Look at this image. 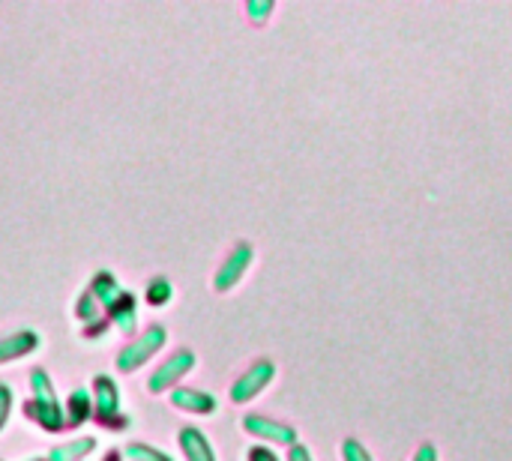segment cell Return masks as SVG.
I'll return each instance as SVG.
<instances>
[{"label":"cell","mask_w":512,"mask_h":461,"mask_svg":"<svg viewBox=\"0 0 512 461\" xmlns=\"http://www.w3.org/2000/svg\"><path fill=\"white\" fill-rule=\"evenodd\" d=\"M273 378H276V366L270 363V360H261V363H255L237 384H234V399L237 402H249V399H255L258 393H264L267 390V384H273Z\"/></svg>","instance_id":"1"},{"label":"cell","mask_w":512,"mask_h":461,"mask_svg":"<svg viewBox=\"0 0 512 461\" xmlns=\"http://www.w3.org/2000/svg\"><path fill=\"white\" fill-rule=\"evenodd\" d=\"M243 426H246V432H252V435H258V438H264L270 444H282V447L297 444V432L291 426H285V423H273L267 417H246Z\"/></svg>","instance_id":"2"},{"label":"cell","mask_w":512,"mask_h":461,"mask_svg":"<svg viewBox=\"0 0 512 461\" xmlns=\"http://www.w3.org/2000/svg\"><path fill=\"white\" fill-rule=\"evenodd\" d=\"M249 261H252V249L249 246H237L234 249V255L228 258V264L222 267V273H219V279H216V285H219V291H225V288H231L243 273H246V267H249Z\"/></svg>","instance_id":"3"},{"label":"cell","mask_w":512,"mask_h":461,"mask_svg":"<svg viewBox=\"0 0 512 461\" xmlns=\"http://www.w3.org/2000/svg\"><path fill=\"white\" fill-rule=\"evenodd\" d=\"M186 450H189L192 461H213V453H210L207 441L201 435H195V432L186 435Z\"/></svg>","instance_id":"4"},{"label":"cell","mask_w":512,"mask_h":461,"mask_svg":"<svg viewBox=\"0 0 512 461\" xmlns=\"http://www.w3.org/2000/svg\"><path fill=\"white\" fill-rule=\"evenodd\" d=\"M342 461H375V459H372V453H369L357 438H348V441H342Z\"/></svg>","instance_id":"5"},{"label":"cell","mask_w":512,"mask_h":461,"mask_svg":"<svg viewBox=\"0 0 512 461\" xmlns=\"http://www.w3.org/2000/svg\"><path fill=\"white\" fill-rule=\"evenodd\" d=\"M411 461H441V456H438V450L432 444H420Z\"/></svg>","instance_id":"6"},{"label":"cell","mask_w":512,"mask_h":461,"mask_svg":"<svg viewBox=\"0 0 512 461\" xmlns=\"http://www.w3.org/2000/svg\"><path fill=\"white\" fill-rule=\"evenodd\" d=\"M288 461H315V459H312V453H309L303 444H294V447H291V453H288Z\"/></svg>","instance_id":"7"},{"label":"cell","mask_w":512,"mask_h":461,"mask_svg":"<svg viewBox=\"0 0 512 461\" xmlns=\"http://www.w3.org/2000/svg\"><path fill=\"white\" fill-rule=\"evenodd\" d=\"M249 461H279V459L273 456V450L255 447V450H249Z\"/></svg>","instance_id":"8"}]
</instances>
